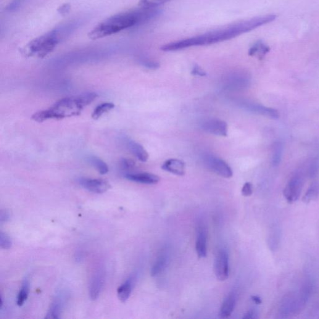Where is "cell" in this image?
<instances>
[{
  "mask_svg": "<svg viewBox=\"0 0 319 319\" xmlns=\"http://www.w3.org/2000/svg\"><path fill=\"white\" fill-rule=\"evenodd\" d=\"M276 18V16L274 15L253 18L192 38L181 39L180 41L165 44L161 47V49L163 51H176L191 47L207 46L220 43L267 25L274 22Z\"/></svg>",
  "mask_w": 319,
  "mask_h": 319,
  "instance_id": "1",
  "label": "cell"
},
{
  "mask_svg": "<svg viewBox=\"0 0 319 319\" xmlns=\"http://www.w3.org/2000/svg\"><path fill=\"white\" fill-rule=\"evenodd\" d=\"M160 13V10L157 9H146L139 8V9L112 16L92 29L88 34L89 38L92 40H97L112 35L152 20L159 15Z\"/></svg>",
  "mask_w": 319,
  "mask_h": 319,
  "instance_id": "2",
  "label": "cell"
},
{
  "mask_svg": "<svg viewBox=\"0 0 319 319\" xmlns=\"http://www.w3.org/2000/svg\"><path fill=\"white\" fill-rule=\"evenodd\" d=\"M84 107L80 95L65 97L55 102L49 109L34 113L31 118L38 122H43L49 119H62L80 115Z\"/></svg>",
  "mask_w": 319,
  "mask_h": 319,
  "instance_id": "3",
  "label": "cell"
},
{
  "mask_svg": "<svg viewBox=\"0 0 319 319\" xmlns=\"http://www.w3.org/2000/svg\"><path fill=\"white\" fill-rule=\"evenodd\" d=\"M65 36L60 27L54 29L30 42L25 47L24 51L29 56L45 57L56 48L57 44Z\"/></svg>",
  "mask_w": 319,
  "mask_h": 319,
  "instance_id": "4",
  "label": "cell"
},
{
  "mask_svg": "<svg viewBox=\"0 0 319 319\" xmlns=\"http://www.w3.org/2000/svg\"><path fill=\"white\" fill-rule=\"evenodd\" d=\"M204 163L208 168L222 177L229 178L233 176V170L230 166L220 158L207 155L204 158Z\"/></svg>",
  "mask_w": 319,
  "mask_h": 319,
  "instance_id": "5",
  "label": "cell"
},
{
  "mask_svg": "<svg viewBox=\"0 0 319 319\" xmlns=\"http://www.w3.org/2000/svg\"><path fill=\"white\" fill-rule=\"evenodd\" d=\"M304 180L301 175L296 174L290 179L284 189V196L289 203L296 202L301 194Z\"/></svg>",
  "mask_w": 319,
  "mask_h": 319,
  "instance_id": "6",
  "label": "cell"
},
{
  "mask_svg": "<svg viewBox=\"0 0 319 319\" xmlns=\"http://www.w3.org/2000/svg\"><path fill=\"white\" fill-rule=\"evenodd\" d=\"M216 277L220 281L227 280L229 277V256L225 249H221L216 256L214 263Z\"/></svg>",
  "mask_w": 319,
  "mask_h": 319,
  "instance_id": "7",
  "label": "cell"
},
{
  "mask_svg": "<svg viewBox=\"0 0 319 319\" xmlns=\"http://www.w3.org/2000/svg\"><path fill=\"white\" fill-rule=\"evenodd\" d=\"M78 183L87 190L95 194L104 193L110 188V184L102 179L81 178L78 179Z\"/></svg>",
  "mask_w": 319,
  "mask_h": 319,
  "instance_id": "8",
  "label": "cell"
},
{
  "mask_svg": "<svg viewBox=\"0 0 319 319\" xmlns=\"http://www.w3.org/2000/svg\"><path fill=\"white\" fill-rule=\"evenodd\" d=\"M202 130L213 135L226 137L228 136V124L225 121L217 118L205 121L202 125Z\"/></svg>",
  "mask_w": 319,
  "mask_h": 319,
  "instance_id": "9",
  "label": "cell"
},
{
  "mask_svg": "<svg viewBox=\"0 0 319 319\" xmlns=\"http://www.w3.org/2000/svg\"><path fill=\"white\" fill-rule=\"evenodd\" d=\"M105 283V272L99 268L95 271L89 284V296L92 300H96L101 294Z\"/></svg>",
  "mask_w": 319,
  "mask_h": 319,
  "instance_id": "10",
  "label": "cell"
},
{
  "mask_svg": "<svg viewBox=\"0 0 319 319\" xmlns=\"http://www.w3.org/2000/svg\"><path fill=\"white\" fill-rule=\"evenodd\" d=\"M125 178L134 182L146 184H157L160 180L159 176L150 173H126Z\"/></svg>",
  "mask_w": 319,
  "mask_h": 319,
  "instance_id": "11",
  "label": "cell"
},
{
  "mask_svg": "<svg viewBox=\"0 0 319 319\" xmlns=\"http://www.w3.org/2000/svg\"><path fill=\"white\" fill-rule=\"evenodd\" d=\"M197 236L195 248L198 257L204 258L207 255V234L204 225H200L198 228Z\"/></svg>",
  "mask_w": 319,
  "mask_h": 319,
  "instance_id": "12",
  "label": "cell"
},
{
  "mask_svg": "<svg viewBox=\"0 0 319 319\" xmlns=\"http://www.w3.org/2000/svg\"><path fill=\"white\" fill-rule=\"evenodd\" d=\"M245 109L248 111L256 113V114L262 115L272 118H278L279 114L278 110L272 109V108L263 106V105L247 103L243 105Z\"/></svg>",
  "mask_w": 319,
  "mask_h": 319,
  "instance_id": "13",
  "label": "cell"
},
{
  "mask_svg": "<svg viewBox=\"0 0 319 319\" xmlns=\"http://www.w3.org/2000/svg\"><path fill=\"white\" fill-rule=\"evenodd\" d=\"M163 170L174 175L183 176L185 173V164L179 159H171L166 160L162 166Z\"/></svg>",
  "mask_w": 319,
  "mask_h": 319,
  "instance_id": "14",
  "label": "cell"
},
{
  "mask_svg": "<svg viewBox=\"0 0 319 319\" xmlns=\"http://www.w3.org/2000/svg\"><path fill=\"white\" fill-rule=\"evenodd\" d=\"M236 294L234 292H231L224 300L221 305L219 315L220 318H226L233 313L236 306Z\"/></svg>",
  "mask_w": 319,
  "mask_h": 319,
  "instance_id": "15",
  "label": "cell"
},
{
  "mask_svg": "<svg viewBox=\"0 0 319 319\" xmlns=\"http://www.w3.org/2000/svg\"><path fill=\"white\" fill-rule=\"evenodd\" d=\"M281 229L278 225H273L268 236V245L271 251H276L279 248L281 239Z\"/></svg>",
  "mask_w": 319,
  "mask_h": 319,
  "instance_id": "16",
  "label": "cell"
},
{
  "mask_svg": "<svg viewBox=\"0 0 319 319\" xmlns=\"http://www.w3.org/2000/svg\"><path fill=\"white\" fill-rule=\"evenodd\" d=\"M128 148L131 152L142 162H146L149 159V155L147 150L142 145L133 141H129L127 144Z\"/></svg>",
  "mask_w": 319,
  "mask_h": 319,
  "instance_id": "17",
  "label": "cell"
},
{
  "mask_svg": "<svg viewBox=\"0 0 319 319\" xmlns=\"http://www.w3.org/2000/svg\"><path fill=\"white\" fill-rule=\"evenodd\" d=\"M270 51V47L262 41H258L250 47L248 54L250 56H256L259 59H263Z\"/></svg>",
  "mask_w": 319,
  "mask_h": 319,
  "instance_id": "18",
  "label": "cell"
},
{
  "mask_svg": "<svg viewBox=\"0 0 319 319\" xmlns=\"http://www.w3.org/2000/svg\"><path fill=\"white\" fill-rule=\"evenodd\" d=\"M133 287V278H130L126 280L117 289L118 299L121 302H125L130 297Z\"/></svg>",
  "mask_w": 319,
  "mask_h": 319,
  "instance_id": "19",
  "label": "cell"
},
{
  "mask_svg": "<svg viewBox=\"0 0 319 319\" xmlns=\"http://www.w3.org/2000/svg\"><path fill=\"white\" fill-rule=\"evenodd\" d=\"M168 263V257L167 254H161L152 266L151 276L155 277L159 275L167 268Z\"/></svg>",
  "mask_w": 319,
  "mask_h": 319,
  "instance_id": "20",
  "label": "cell"
},
{
  "mask_svg": "<svg viewBox=\"0 0 319 319\" xmlns=\"http://www.w3.org/2000/svg\"><path fill=\"white\" fill-rule=\"evenodd\" d=\"M115 105L112 102H104L97 105L92 114V118L94 120L99 119L103 115L114 109Z\"/></svg>",
  "mask_w": 319,
  "mask_h": 319,
  "instance_id": "21",
  "label": "cell"
},
{
  "mask_svg": "<svg viewBox=\"0 0 319 319\" xmlns=\"http://www.w3.org/2000/svg\"><path fill=\"white\" fill-rule=\"evenodd\" d=\"M62 302L60 299H56L52 303L48 312L47 313V318H59L61 314L62 310Z\"/></svg>",
  "mask_w": 319,
  "mask_h": 319,
  "instance_id": "22",
  "label": "cell"
},
{
  "mask_svg": "<svg viewBox=\"0 0 319 319\" xmlns=\"http://www.w3.org/2000/svg\"><path fill=\"white\" fill-rule=\"evenodd\" d=\"M319 196V183H313L308 188L306 193L303 197V202L305 204H309L311 202L314 201Z\"/></svg>",
  "mask_w": 319,
  "mask_h": 319,
  "instance_id": "23",
  "label": "cell"
},
{
  "mask_svg": "<svg viewBox=\"0 0 319 319\" xmlns=\"http://www.w3.org/2000/svg\"><path fill=\"white\" fill-rule=\"evenodd\" d=\"M283 152V144L280 142H276L273 147L272 162L274 167H278L281 162L282 155Z\"/></svg>",
  "mask_w": 319,
  "mask_h": 319,
  "instance_id": "24",
  "label": "cell"
},
{
  "mask_svg": "<svg viewBox=\"0 0 319 319\" xmlns=\"http://www.w3.org/2000/svg\"><path fill=\"white\" fill-rule=\"evenodd\" d=\"M89 162L91 164L96 168L101 175H105L109 171V167L104 161L97 157H90Z\"/></svg>",
  "mask_w": 319,
  "mask_h": 319,
  "instance_id": "25",
  "label": "cell"
},
{
  "mask_svg": "<svg viewBox=\"0 0 319 319\" xmlns=\"http://www.w3.org/2000/svg\"><path fill=\"white\" fill-rule=\"evenodd\" d=\"M171 1V0H140L139 7L146 9H155L158 7Z\"/></svg>",
  "mask_w": 319,
  "mask_h": 319,
  "instance_id": "26",
  "label": "cell"
},
{
  "mask_svg": "<svg viewBox=\"0 0 319 319\" xmlns=\"http://www.w3.org/2000/svg\"><path fill=\"white\" fill-rule=\"evenodd\" d=\"M29 284L27 281H24L22 288H21L17 297V304L18 306H22L25 302L28 297Z\"/></svg>",
  "mask_w": 319,
  "mask_h": 319,
  "instance_id": "27",
  "label": "cell"
},
{
  "mask_svg": "<svg viewBox=\"0 0 319 319\" xmlns=\"http://www.w3.org/2000/svg\"><path fill=\"white\" fill-rule=\"evenodd\" d=\"M12 246V241L10 236L4 232L0 233V246L4 249H9Z\"/></svg>",
  "mask_w": 319,
  "mask_h": 319,
  "instance_id": "28",
  "label": "cell"
},
{
  "mask_svg": "<svg viewBox=\"0 0 319 319\" xmlns=\"http://www.w3.org/2000/svg\"><path fill=\"white\" fill-rule=\"evenodd\" d=\"M142 64L145 67L150 69V70H157V69L160 67L159 62L150 59L142 60Z\"/></svg>",
  "mask_w": 319,
  "mask_h": 319,
  "instance_id": "29",
  "label": "cell"
},
{
  "mask_svg": "<svg viewBox=\"0 0 319 319\" xmlns=\"http://www.w3.org/2000/svg\"><path fill=\"white\" fill-rule=\"evenodd\" d=\"M121 167L124 169L129 170L132 169L136 166V163L134 161L128 159H122L120 161Z\"/></svg>",
  "mask_w": 319,
  "mask_h": 319,
  "instance_id": "30",
  "label": "cell"
},
{
  "mask_svg": "<svg viewBox=\"0 0 319 319\" xmlns=\"http://www.w3.org/2000/svg\"><path fill=\"white\" fill-rule=\"evenodd\" d=\"M242 195L244 197H250L252 194V185L250 182L245 183L242 186L241 190Z\"/></svg>",
  "mask_w": 319,
  "mask_h": 319,
  "instance_id": "31",
  "label": "cell"
},
{
  "mask_svg": "<svg viewBox=\"0 0 319 319\" xmlns=\"http://www.w3.org/2000/svg\"><path fill=\"white\" fill-rule=\"evenodd\" d=\"M192 74L194 76H200V77H204V76H207L205 71L199 65H195L192 69Z\"/></svg>",
  "mask_w": 319,
  "mask_h": 319,
  "instance_id": "32",
  "label": "cell"
},
{
  "mask_svg": "<svg viewBox=\"0 0 319 319\" xmlns=\"http://www.w3.org/2000/svg\"><path fill=\"white\" fill-rule=\"evenodd\" d=\"M317 171L318 165L316 164V163H313L312 165H310L309 170H308V175H309L311 178L314 177L316 174L317 173Z\"/></svg>",
  "mask_w": 319,
  "mask_h": 319,
  "instance_id": "33",
  "label": "cell"
},
{
  "mask_svg": "<svg viewBox=\"0 0 319 319\" xmlns=\"http://www.w3.org/2000/svg\"><path fill=\"white\" fill-rule=\"evenodd\" d=\"M10 219V213L7 210H2L0 213V221L1 222H6Z\"/></svg>",
  "mask_w": 319,
  "mask_h": 319,
  "instance_id": "34",
  "label": "cell"
},
{
  "mask_svg": "<svg viewBox=\"0 0 319 319\" xmlns=\"http://www.w3.org/2000/svg\"><path fill=\"white\" fill-rule=\"evenodd\" d=\"M257 312L254 310H250L244 315V319L255 318H257Z\"/></svg>",
  "mask_w": 319,
  "mask_h": 319,
  "instance_id": "35",
  "label": "cell"
},
{
  "mask_svg": "<svg viewBox=\"0 0 319 319\" xmlns=\"http://www.w3.org/2000/svg\"><path fill=\"white\" fill-rule=\"evenodd\" d=\"M70 6L69 5L65 4L62 5V6L59 8V9L58 10V12H59L60 14L64 15L66 14L67 12L70 11Z\"/></svg>",
  "mask_w": 319,
  "mask_h": 319,
  "instance_id": "36",
  "label": "cell"
},
{
  "mask_svg": "<svg viewBox=\"0 0 319 319\" xmlns=\"http://www.w3.org/2000/svg\"><path fill=\"white\" fill-rule=\"evenodd\" d=\"M251 299L253 302H255L257 304H262V300L259 296H251Z\"/></svg>",
  "mask_w": 319,
  "mask_h": 319,
  "instance_id": "37",
  "label": "cell"
}]
</instances>
